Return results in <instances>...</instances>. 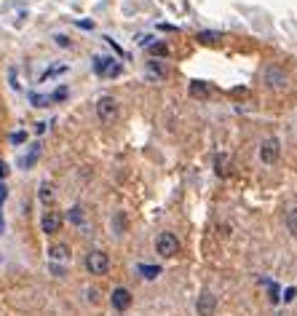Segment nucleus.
<instances>
[{"mask_svg":"<svg viewBox=\"0 0 297 316\" xmlns=\"http://www.w3.org/2000/svg\"><path fill=\"white\" fill-rule=\"evenodd\" d=\"M220 32H198V41L201 43H206V46H214V43H220Z\"/></svg>","mask_w":297,"mask_h":316,"instance_id":"4468645a","label":"nucleus"},{"mask_svg":"<svg viewBox=\"0 0 297 316\" xmlns=\"http://www.w3.org/2000/svg\"><path fill=\"white\" fill-rule=\"evenodd\" d=\"M150 54H153V56H169V49L163 43H153V46H150Z\"/></svg>","mask_w":297,"mask_h":316,"instance_id":"a211bd4d","label":"nucleus"},{"mask_svg":"<svg viewBox=\"0 0 297 316\" xmlns=\"http://www.w3.org/2000/svg\"><path fill=\"white\" fill-rule=\"evenodd\" d=\"M121 72H123V67H121V64H118V62H115L113 67L107 70V75H110V78H115V75H121Z\"/></svg>","mask_w":297,"mask_h":316,"instance_id":"4be33fe9","label":"nucleus"},{"mask_svg":"<svg viewBox=\"0 0 297 316\" xmlns=\"http://www.w3.org/2000/svg\"><path fill=\"white\" fill-rule=\"evenodd\" d=\"M177 249H180V241H177V236L174 233H161L155 239V252L161 255V258H174L177 255Z\"/></svg>","mask_w":297,"mask_h":316,"instance_id":"7ed1b4c3","label":"nucleus"},{"mask_svg":"<svg viewBox=\"0 0 297 316\" xmlns=\"http://www.w3.org/2000/svg\"><path fill=\"white\" fill-rule=\"evenodd\" d=\"M49 258H51V260H67V258H70V249L64 247V244H56V247L49 249Z\"/></svg>","mask_w":297,"mask_h":316,"instance_id":"9b49d317","label":"nucleus"},{"mask_svg":"<svg viewBox=\"0 0 297 316\" xmlns=\"http://www.w3.org/2000/svg\"><path fill=\"white\" fill-rule=\"evenodd\" d=\"M196 311H198V316H214L217 298L212 292H201V295H198V300H196Z\"/></svg>","mask_w":297,"mask_h":316,"instance_id":"423d86ee","label":"nucleus"},{"mask_svg":"<svg viewBox=\"0 0 297 316\" xmlns=\"http://www.w3.org/2000/svg\"><path fill=\"white\" fill-rule=\"evenodd\" d=\"M279 156H281V142L276 140V137L262 140V145H260V161L262 163H276Z\"/></svg>","mask_w":297,"mask_h":316,"instance_id":"20e7f679","label":"nucleus"},{"mask_svg":"<svg viewBox=\"0 0 297 316\" xmlns=\"http://www.w3.org/2000/svg\"><path fill=\"white\" fill-rule=\"evenodd\" d=\"M110 300H113L115 311H126V308L131 306V292H129L126 287H115L113 289V298H110Z\"/></svg>","mask_w":297,"mask_h":316,"instance_id":"6e6552de","label":"nucleus"},{"mask_svg":"<svg viewBox=\"0 0 297 316\" xmlns=\"http://www.w3.org/2000/svg\"><path fill=\"white\" fill-rule=\"evenodd\" d=\"M86 268H89V273L94 276H104L110 271V258L107 252H102V249H94V252H89V258H86Z\"/></svg>","mask_w":297,"mask_h":316,"instance_id":"f03ea898","label":"nucleus"},{"mask_svg":"<svg viewBox=\"0 0 297 316\" xmlns=\"http://www.w3.org/2000/svg\"><path fill=\"white\" fill-rule=\"evenodd\" d=\"M41 201H43V204H51V201H54V190H51L49 182H43V185H41Z\"/></svg>","mask_w":297,"mask_h":316,"instance_id":"f3484780","label":"nucleus"},{"mask_svg":"<svg viewBox=\"0 0 297 316\" xmlns=\"http://www.w3.org/2000/svg\"><path fill=\"white\" fill-rule=\"evenodd\" d=\"M214 94V89L209 86L206 81H193L190 83V97H198V100H209Z\"/></svg>","mask_w":297,"mask_h":316,"instance_id":"1a4fd4ad","label":"nucleus"},{"mask_svg":"<svg viewBox=\"0 0 297 316\" xmlns=\"http://www.w3.org/2000/svg\"><path fill=\"white\" fill-rule=\"evenodd\" d=\"M3 177H8V166H5V161H0V180Z\"/></svg>","mask_w":297,"mask_h":316,"instance_id":"b1692460","label":"nucleus"},{"mask_svg":"<svg viewBox=\"0 0 297 316\" xmlns=\"http://www.w3.org/2000/svg\"><path fill=\"white\" fill-rule=\"evenodd\" d=\"M287 228H289V233H292V236H297V207L289 209V214H287Z\"/></svg>","mask_w":297,"mask_h":316,"instance_id":"2eb2a0df","label":"nucleus"},{"mask_svg":"<svg viewBox=\"0 0 297 316\" xmlns=\"http://www.w3.org/2000/svg\"><path fill=\"white\" fill-rule=\"evenodd\" d=\"M24 140H27V134H24V131H16V134H11V142H14V145H22Z\"/></svg>","mask_w":297,"mask_h":316,"instance_id":"aec40b11","label":"nucleus"},{"mask_svg":"<svg viewBox=\"0 0 297 316\" xmlns=\"http://www.w3.org/2000/svg\"><path fill=\"white\" fill-rule=\"evenodd\" d=\"M56 43H59V46H70V41H67L64 35H56Z\"/></svg>","mask_w":297,"mask_h":316,"instance_id":"393cba45","label":"nucleus"},{"mask_svg":"<svg viewBox=\"0 0 297 316\" xmlns=\"http://www.w3.org/2000/svg\"><path fill=\"white\" fill-rule=\"evenodd\" d=\"M113 59H110V56H94V72H97V75H107V70L110 67H113Z\"/></svg>","mask_w":297,"mask_h":316,"instance_id":"9d476101","label":"nucleus"},{"mask_svg":"<svg viewBox=\"0 0 297 316\" xmlns=\"http://www.w3.org/2000/svg\"><path fill=\"white\" fill-rule=\"evenodd\" d=\"M214 172L220 174V177L228 174V156H225V153H220V156L214 158Z\"/></svg>","mask_w":297,"mask_h":316,"instance_id":"ddd939ff","label":"nucleus"},{"mask_svg":"<svg viewBox=\"0 0 297 316\" xmlns=\"http://www.w3.org/2000/svg\"><path fill=\"white\" fill-rule=\"evenodd\" d=\"M140 271L145 279H158V273H161V268L158 265H140Z\"/></svg>","mask_w":297,"mask_h":316,"instance_id":"dca6fc26","label":"nucleus"},{"mask_svg":"<svg viewBox=\"0 0 297 316\" xmlns=\"http://www.w3.org/2000/svg\"><path fill=\"white\" fill-rule=\"evenodd\" d=\"M97 115H99V121H102V123H115L118 115H121V107H118L115 97H110V94L99 97V100H97Z\"/></svg>","mask_w":297,"mask_h":316,"instance_id":"f257e3e1","label":"nucleus"},{"mask_svg":"<svg viewBox=\"0 0 297 316\" xmlns=\"http://www.w3.org/2000/svg\"><path fill=\"white\" fill-rule=\"evenodd\" d=\"M5 199H8V188H5V182H0V207H3Z\"/></svg>","mask_w":297,"mask_h":316,"instance_id":"5701e85b","label":"nucleus"},{"mask_svg":"<svg viewBox=\"0 0 297 316\" xmlns=\"http://www.w3.org/2000/svg\"><path fill=\"white\" fill-rule=\"evenodd\" d=\"M150 72H155L158 78H163V75H166V72H163V67H161V64H155V62H150Z\"/></svg>","mask_w":297,"mask_h":316,"instance_id":"412c9836","label":"nucleus"},{"mask_svg":"<svg viewBox=\"0 0 297 316\" xmlns=\"http://www.w3.org/2000/svg\"><path fill=\"white\" fill-rule=\"evenodd\" d=\"M62 214H59V212H46L43 217H41V228H43V233H56V230L59 228H62Z\"/></svg>","mask_w":297,"mask_h":316,"instance_id":"0eeeda50","label":"nucleus"},{"mask_svg":"<svg viewBox=\"0 0 297 316\" xmlns=\"http://www.w3.org/2000/svg\"><path fill=\"white\" fill-rule=\"evenodd\" d=\"M265 83L273 91H281V89H287L289 86V75H287V70L284 67H268L265 70Z\"/></svg>","mask_w":297,"mask_h":316,"instance_id":"39448f33","label":"nucleus"},{"mask_svg":"<svg viewBox=\"0 0 297 316\" xmlns=\"http://www.w3.org/2000/svg\"><path fill=\"white\" fill-rule=\"evenodd\" d=\"M38 156H41V145H32L30 156H24V158H22V169H32V163L38 161Z\"/></svg>","mask_w":297,"mask_h":316,"instance_id":"f8f14e48","label":"nucleus"},{"mask_svg":"<svg viewBox=\"0 0 297 316\" xmlns=\"http://www.w3.org/2000/svg\"><path fill=\"white\" fill-rule=\"evenodd\" d=\"M70 222H75V225H81V222H83V209L81 207H72L70 209Z\"/></svg>","mask_w":297,"mask_h":316,"instance_id":"6ab92c4d","label":"nucleus"},{"mask_svg":"<svg viewBox=\"0 0 297 316\" xmlns=\"http://www.w3.org/2000/svg\"><path fill=\"white\" fill-rule=\"evenodd\" d=\"M3 228H5V222H3V214H0V233H3Z\"/></svg>","mask_w":297,"mask_h":316,"instance_id":"a878e982","label":"nucleus"}]
</instances>
